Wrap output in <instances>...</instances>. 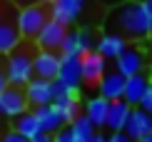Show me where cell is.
Wrapping results in <instances>:
<instances>
[{
    "label": "cell",
    "mask_w": 152,
    "mask_h": 142,
    "mask_svg": "<svg viewBox=\"0 0 152 142\" xmlns=\"http://www.w3.org/2000/svg\"><path fill=\"white\" fill-rule=\"evenodd\" d=\"M37 53L35 42H20L15 50L8 55L5 60V75H8V85L10 87H25L33 80V57Z\"/></svg>",
    "instance_id": "cell-1"
},
{
    "label": "cell",
    "mask_w": 152,
    "mask_h": 142,
    "mask_svg": "<svg viewBox=\"0 0 152 142\" xmlns=\"http://www.w3.org/2000/svg\"><path fill=\"white\" fill-rule=\"evenodd\" d=\"M115 25L120 33L117 35H130V37H145L152 35L145 20V12L140 8V0H130V3H120L115 8Z\"/></svg>",
    "instance_id": "cell-2"
},
{
    "label": "cell",
    "mask_w": 152,
    "mask_h": 142,
    "mask_svg": "<svg viewBox=\"0 0 152 142\" xmlns=\"http://www.w3.org/2000/svg\"><path fill=\"white\" fill-rule=\"evenodd\" d=\"M18 10L10 0H0V55H10L23 42L18 30Z\"/></svg>",
    "instance_id": "cell-3"
},
{
    "label": "cell",
    "mask_w": 152,
    "mask_h": 142,
    "mask_svg": "<svg viewBox=\"0 0 152 142\" xmlns=\"http://www.w3.org/2000/svg\"><path fill=\"white\" fill-rule=\"evenodd\" d=\"M50 20V10L45 5H28V8L18 10V30H20V37H25L28 42H33L37 33L45 28V23Z\"/></svg>",
    "instance_id": "cell-4"
},
{
    "label": "cell",
    "mask_w": 152,
    "mask_h": 142,
    "mask_svg": "<svg viewBox=\"0 0 152 142\" xmlns=\"http://www.w3.org/2000/svg\"><path fill=\"white\" fill-rule=\"evenodd\" d=\"M65 35H67V28H65V25H60V23H55V20H48V23H45V28L37 33V37H35L33 42H35V48H37V50L60 53Z\"/></svg>",
    "instance_id": "cell-5"
},
{
    "label": "cell",
    "mask_w": 152,
    "mask_h": 142,
    "mask_svg": "<svg viewBox=\"0 0 152 142\" xmlns=\"http://www.w3.org/2000/svg\"><path fill=\"white\" fill-rule=\"evenodd\" d=\"M60 72V53H48V50H37L33 57V75L37 80L55 82Z\"/></svg>",
    "instance_id": "cell-6"
},
{
    "label": "cell",
    "mask_w": 152,
    "mask_h": 142,
    "mask_svg": "<svg viewBox=\"0 0 152 142\" xmlns=\"http://www.w3.org/2000/svg\"><path fill=\"white\" fill-rule=\"evenodd\" d=\"M28 100H25V90L20 87H8L0 95V117L5 120H15L23 112H28Z\"/></svg>",
    "instance_id": "cell-7"
},
{
    "label": "cell",
    "mask_w": 152,
    "mask_h": 142,
    "mask_svg": "<svg viewBox=\"0 0 152 142\" xmlns=\"http://www.w3.org/2000/svg\"><path fill=\"white\" fill-rule=\"evenodd\" d=\"M87 0H55L53 5H50V20L65 25V28H70V25L77 20L82 15V8H85Z\"/></svg>",
    "instance_id": "cell-8"
},
{
    "label": "cell",
    "mask_w": 152,
    "mask_h": 142,
    "mask_svg": "<svg viewBox=\"0 0 152 142\" xmlns=\"http://www.w3.org/2000/svg\"><path fill=\"white\" fill-rule=\"evenodd\" d=\"M105 57L97 53V50H92V53H85L80 57V67H82V82L85 85H100V80L105 77Z\"/></svg>",
    "instance_id": "cell-9"
},
{
    "label": "cell",
    "mask_w": 152,
    "mask_h": 142,
    "mask_svg": "<svg viewBox=\"0 0 152 142\" xmlns=\"http://www.w3.org/2000/svg\"><path fill=\"white\" fill-rule=\"evenodd\" d=\"M142 67H145V55H142L140 48H130V45H127L125 53L115 60V72H120L125 80L132 77V75H140Z\"/></svg>",
    "instance_id": "cell-10"
},
{
    "label": "cell",
    "mask_w": 152,
    "mask_h": 142,
    "mask_svg": "<svg viewBox=\"0 0 152 142\" xmlns=\"http://www.w3.org/2000/svg\"><path fill=\"white\" fill-rule=\"evenodd\" d=\"M23 90H25V100H28V105L33 107V110H35V107L53 105V82L33 77V80H30Z\"/></svg>",
    "instance_id": "cell-11"
},
{
    "label": "cell",
    "mask_w": 152,
    "mask_h": 142,
    "mask_svg": "<svg viewBox=\"0 0 152 142\" xmlns=\"http://www.w3.org/2000/svg\"><path fill=\"white\" fill-rule=\"evenodd\" d=\"M58 82H62L67 90L80 92L82 85V67H80V57H62L60 55V72H58Z\"/></svg>",
    "instance_id": "cell-12"
},
{
    "label": "cell",
    "mask_w": 152,
    "mask_h": 142,
    "mask_svg": "<svg viewBox=\"0 0 152 142\" xmlns=\"http://www.w3.org/2000/svg\"><path fill=\"white\" fill-rule=\"evenodd\" d=\"M125 135H127L130 140H135V142H140L142 137H147V135H152V117L147 112H142L140 107H132V112H130V117L127 122H125Z\"/></svg>",
    "instance_id": "cell-13"
},
{
    "label": "cell",
    "mask_w": 152,
    "mask_h": 142,
    "mask_svg": "<svg viewBox=\"0 0 152 142\" xmlns=\"http://www.w3.org/2000/svg\"><path fill=\"white\" fill-rule=\"evenodd\" d=\"M35 112V117L37 122H40V130L42 135H58L62 127H67L65 125V120H62V115L55 110V105H45V107H35L33 110Z\"/></svg>",
    "instance_id": "cell-14"
},
{
    "label": "cell",
    "mask_w": 152,
    "mask_h": 142,
    "mask_svg": "<svg viewBox=\"0 0 152 142\" xmlns=\"http://www.w3.org/2000/svg\"><path fill=\"white\" fill-rule=\"evenodd\" d=\"M147 87H150V77L140 72V75H132L125 80V92H122V100L127 102L130 107H137L140 105V100H142V95L147 92Z\"/></svg>",
    "instance_id": "cell-15"
},
{
    "label": "cell",
    "mask_w": 152,
    "mask_h": 142,
    "mask_svg": "<svg viewBox=\"0 0 152 142\" xmlns=\"http://www.w3.org/2000/svg\"><path fill=\"white\" fill-rule=\"evenodd\" d=\"M130 112H132V107L125 100L110 102V107H107V117H105V127L110 132H122L125 130V122H127V117H130Z\"/></svg>",
    "instance_id": "cell-16"
},
{
    "label": "cell",
    "mask_w": 152,
    "mask_h": 142,
    "mask_svg": "<svg viewBox=\"0 0 152 142\" xmlns=\"http://www.w3.org/2000/svg\"><path fill=\"white\" fill-rule=\"evenodd\" d=\"M125 48H127V42H125L122 35H117V33H105V35H100L97 48H95V50H97L105 60H117V57L125 53Z\"/></svg>",
    "instance_id": "cell-17"
},
{
    "label": "cell",
    "mask_w": 152,
    "mask_h": 142,
    "mask_svg": "<svg viewBox=\"0 0 152 142\" xmlns=\"http://www.w3.org/2000/svg\"><path fill=\"white\" fill-rule=\"evenodd\" d=\"M100 97H105L107 102H115V100H122V92H125V77L120 72H105V77L100 80Z\"/></svg>",
    "instance_id": "cell-18"
},
{
    "label": "cell",
    "mask_w": 152,
    "mask_h": 142,
    "mask_svg": "<svg viewBox=\"0 0 152 142\" xmlns=\"http://www.w3.org/2000/svg\"><path fill=\"white\" fill-rule=\"evenodd\" d=\"M107 107H110V102H107L105 97H90L85 102V117L92 122L95 125V130H97V127H102L105 130V117H107Z\"/></svg>",
    "instance_id": "cell-19"
},
{
    "label": "cell",
    "mask_w": 152,
    "mask_h": 142,
    "mask_svg": "<svg viewBox=\"0 0 152 142\" xmlns=\"http://www.w3.org/2000/svg\"><path fill=\"white\" fill-rule=\"evenodd\" d=\"M12 130H15L18 135H23L25 140H33V137H37V135H42L40 122H37L33 110H28V112H23L20 117H15V127H12Z\"/></svg>",
    "instance_id": "cell-20"
},
{
    "label": "cell",
    "mask_w": 152,
    "mask_h": 142,
    "mask_svg": "<svg viewBox=\"0 0 152 142\" xmlns=\"http://www.w3.org/2000/svg\"><path fill=\"white\" fill-rule=\"evenodd\" d=\"M60 55L62 57H82L85 55V42H82L80 30H67L65 40H62V48H60Z\"/></svg>",
    "instance_id": "cell-21"
},
{
    "label": "cell",
    "mask_w": 152,
    "mask_h": 142,
    "mask_svg": "<svg viewBox=\"0 0 152 142\" xmlns=\"http://www.w3.org/2000/svg\"><path fill=\"white\" fill-rule=\"evenodd\" d=\"M67 130L72 132V137L77 140V142H87L95 132H97V130H95V125L85 117V115H77V117H75L70 125H67Z\"/></svg>",
    "instance_id": "cell-22"
},
{
    "label": "cell",
    "mask_w": 152,
    "mask_h": 142,
    "mask_svg": "<svg viewBox=\"0 0 152 142\" xmlns=\"http://www.w3.org/2000/svg\"><path fill=\"white\" fill-rule=\"evenodd\" d=\"M142 110V112H147L150 117H152V82H150V87H147V92L142 95V100H140V105H137Z\"/></svg>",
    "instance_id": "cell-23"
},
{
    "label": "cell",
    "mask_w": 152,
    "mask_h": 142,
    "mask_svg": "<svg viewBox=\"0 0 152 142\" xmlns=\"http://www.w3.org/2000/svg\"><path fill=\"white\" fill-rule=\"evenodd\" d=\"M140 8L145 12V20H147V28L152 33V0H140Z\"/></svg>",
    "instance_id": "cell-24"
},
{
    "label": "cell",
    "mask_w": 152,
    "mask_h": 142,
    "mask_svg": "<svg viewBox=\"0 0 152 142\" xmlns=\"http://www.w3.org/2000/svg\"><path fill=\"white\" fill-rule=\"evenodd\" d=\"M53 142H77V140L72 137V132L67 130V127H62L58 135H53Z\"/></svg>",
    "instance_id": "cell-25"
},
{
    "label": "cell",
    "mask_w": 152,
    "mask_h": 142,
    "mask_svg": "<svg viewBox=\"0 0 152 142\" xmlns=\"http://www.w3.org/2000/svg\"><path fill=\"white\" fill-rule=\"evenodd\" d=\"M107 142H135V140H130L125 132H110L107 135Z\"/></svg>",
    "instance_id": "cell-26"
},
{
    "label": "cell",
    "mask_w": 152,
    "mask_h": 142,
    "mask_svg": "<svg viewBox=\"0 0 152 142\" xmlns=\"http://www.w3.org/2000/svg\"><path fill=\"white\" fill-rule=\"evenodd\" d=\"M3 142H30V140H25L23 135H18L15 130H10V132H5V137H3Z\"/></svg>",
    "instance_id": "cell-27"
},
{
    "label": "cell",
    "mask_w": 152,
    "mask_h": 142,
    "mask_svg": "<svg viewBox=\"0 0 152 142\" xmlns=\"http://www.w3.org/2000/svg\"><path fill=\"white\" fill-rule=\"evenodd\" d=\"M10 85H8V75H5V65H0V95L5 92Z\"/></svg>",
    "instance_id": "cell-28"
},
{
    "label": "cell",
    "mask_w": 152,
    "mask_h": 142,
    "mask_svg": "<svg viewBox=\"0 0 152 142\" xmlns=\"http://www.w3.org/2000/svg\"><path fill=\"white\" fill-rule=\"evenodd\" d=\"M15 8H28V5H37V0H10Z\"/></svg>",
    "instance_id": "cell-29"
},
{
    "label": "cell",
    "mask_w": 152,
    "mask_h": 142,
    "mask_svg": "<svg viewBox=\"0 0 152 142\" xmlns=\"http://www.w3.org/2000/svg\"><path fill=\"white\" fill-rule=\"evenodd\" d=\"M87 142H107V135H102V132H95V135H92V137L87 140Z\"/></svg>",
    "instance_id": "cell-30"
},
{
    "label": "cell",
    "mask_w": 152,
    "mask_h": 142,
    "mask_svg": "<svg viewBox=\"0 0 152 142\" xmlns=\"http://www.w3.org/2000/svg\"><path fill=\"white\" fill-rule=\"evenodd\" d=\"M30 142H53V135H37V137H33Z\"/></svg>",
    "instance_id": "cell-31"
},
{
    "label": "cell",
    "mask_w": 152,
    "mask_h": 142,
    "mask_svg": "<svg viewBox=\"0 0 152 142\" xmlns=\"http://www.w3.org/2000/svg\"><path fill=\"white\" fill-rule=\"evenodd\" d=\"M37 3H40V5H45V8H50V5H53L55 0H37Z\"/></svg>",
    "instance_id": "cell-32"
},
{
    "label": "cell",
    "mask_w": 152,
    "mask_h": 142,
    "mask_svg": "<svg viewBox=\"0 0 152 142\" xmlns=\"http://www.w3.org/2000/svg\"><path fill=\"white\" fill-rule=\"evenodd\" d=\"M140 142H152V135H147V137H142Z\"/></svg>",
    "instance_id": "cell-33"
},
{
    "label": "cell",
    "mask_w": 152,
    "mask_h": 142,
    "mask_svg": "<svg viewBox=\"0 0 152 142\" xmlns=\"http://www.w3.org/2000/svg\"><path fill=\"white\" fill-rule=\"evenodd\" d=\"M0 142H3V140H0Z\"/></svg>",
    "instance_id": "cell-34"
}]
</instances>
